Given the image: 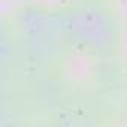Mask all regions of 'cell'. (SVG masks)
<instances>
[{"instance_id":"cell-1","label":"cell","mask_w":127,"mask_h":127,"mask_svg":"<svg viewBox=\"0 0 127 127\" xmlns=\"http://www.w3.org/2000/svg\"><path fill=\"white\" fill-rule=\"evenodd\" d=\"M30 2L40 8H63L70 3H75L76 0H30Z\"/></svg>"}]
</instances>
